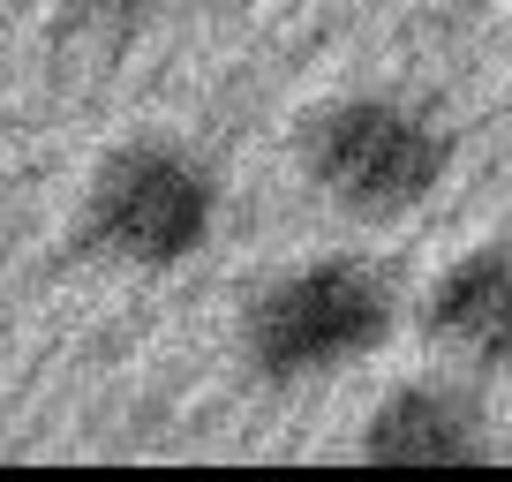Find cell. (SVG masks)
I'll list each match as a JSON object with an SVG mask.
<instances>
[{
    "label": "cell",
    "mask_w": 512,
    "mask_h": 482,
    "mask_svg": "<svg viewBox=\"0 0 512 482\" xmlns=\"http://www.w3.org/2000/svg\"><path fill=\"white\" fill-rule=\"evenodd\" d=\"M392 317H400V294L369 257L354 249L302 257L241 302V362L264 385H317V377L362 370L392 339Z\"/></svg>",
    "instance_id": "6da1fadb"
},
{
    "label": "cell",
    "mask_w": 512,
    "mask_h": 482,
    "mask_svg": "<svg viewBox=\"0 0 512 482\" xmlns=\"http://www.w3.org/2000/svg\"><path fill=\"white\" fill-rule=\"evenodd\" d=\"M302 174L362 226L415 219L452 174V129L407 91H347L309 113Z\"/></svg>",
    "instance_id": "7a4b0ae2"
},
{
    "label": "cell",
    "mask_w": 512,
    "mask_h": 482,
    "mask_svg": "<svg viewBox=\"0 0 512 482\" xmlns=\"http://www.w3.org/2000/svg\"><path fill=\"white\" fill-rule=\"evenodd\" d=\"M219 166L174 136H128L91 166L83 189V241L121 272H181L219 234Z\"/></svg>",
    "instance_id": "3957f363"
},
{
    "label": "cell",
    "mask_w": 512,
    "mask_h": 482,
    "mask_svg": "<svg viewBox=\"0 0 512 482\" xmlns=\"http://www.w3.org/2000/svg\"><path fill=\"white\" fill-rule=\"evenodd\" d=\"M490 452V415L452 377H407L362 422V460L377 467H475Z\"/></svg>",
    "instance_id": "277c9868"
},
{
    "label": "cell",
    "mask_w": 512,
    "mask_h": 482,
    "mask_svg": "<svg viewBox=\"0 0 512 482\" xmlns=\"http://www.w3.org/2000/svg\"><path fill=\"white\" fill-rule=\"evenodd\" d=\"M430 339L467 362V370H505L512 362V234L475 241L467 257L437 272L430 302H422Z\"/></svg>",
    "instance_id": "5b68a950"
}]
</instances>
